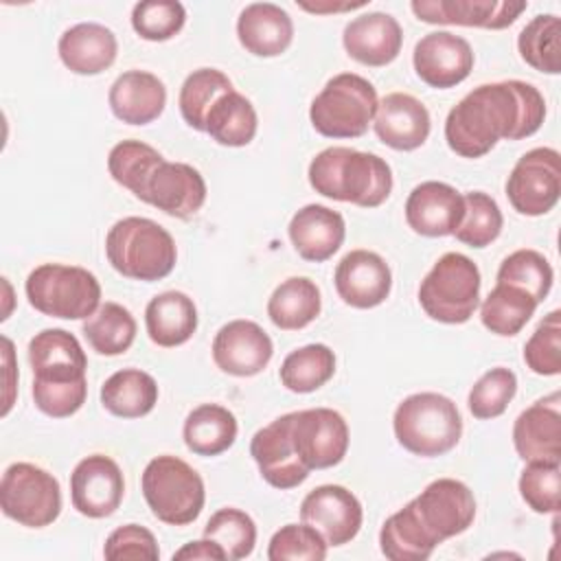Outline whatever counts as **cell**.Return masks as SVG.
Masks as SVG:
<instances>
[{"instance_id":"obj_53","label":"cell","mask_w":561,"mask_h":561,"mask_svg":"<svg viewBox=\"0 0 561 561\" xmlns=\"http://www.w3.org/2000/svg\"><path fill=\"white\" fill-rule=\"evenodd\" d=\"M300 9L305 11H311V13H340V11H353V9H362L366 7V2H342V4H335V2H316V4H309V2H298Z\"/></svg>"},{"instance_id":"obj_22","label":"cell","mask_w":561,"mask_h":561,"mask_svg":"<svg viewBox=\"0 0 561 561\" xmlns=\"http://www.w3.org/2000/svg\"><path fill=\"white\" fill-rule=\"evenodd\" d=\"M526 2L515 0H414L410 9L427 24H458L480 28H506L524 11Z\"/></svg>"},{"instance_id":"obj_38","label":"cell","mask_w":561,"mask_h":561,"mask_svg":"<svg viewBox=\"0 0 561 561\" xmlns=\"http://www.w3.org/2000/svg\"><path fill=\"white\" fill-rule=\"evenodd\" d=\"M335 373V353L327 344H305L280 364V383L289 392L307 394L322 388Z\"/></svg>"},{"instance_id":"obj_37","label":"cell","mask_w":561,"mask_h":561,"mask_svg":"<svg viewBox=\"0 0 561 561\" xmlns=\"http://www.w3.org/2000/svg\"><path fill=\"white\" fill-rule=\"evenodd\" d=\"M85 340L99 355H123L136 340V320L118 302H103L81 327Z\"/></svg>"},{"instance_id":"obj_27","label":"cell","mask_w":561,"mask_h":561,"mask_svg":"<svg viewBox=\"0 0 561 561\" xmlns=\"http://www.w3.org/2000/svg\"><path fill=\"white\" fill-rule=\"evenodd\" d=\"M107 103L118 121L127 125H147L164 112L167 88L153 72L127 70L112 83Z\"/></svg>"},{"instance_id":"obj_28","label":"cell","mask_w":561,"mask_h":561,"mask_svg":"<svg viewBox=\"0 0 561 561\" xmlns=\"http://www.w3.org/2000/svg\"><path fill=\"white\" fill-rule=\"evenodd\" d=\"M237 37L254 57H278L294 39V22L274 2H252L237 18Z\"/></svg>"},{"instance_id":"obj_40","label":"cell","mask_w":561,"mask_h":561,"mask_svg":"<svg viewBox=\"0 0 561 561\" xmlns=\"http://www.w3.org/2000/svg\"><path fill=\"white\" fill-rule=\"evenodd\" d=\"M230 90H234L232 81L221 70H217V68L193 70L184 79V83L180 88V96H178L180 114L186 121V125L197 131H204L208 110L221 94H226Z\"/></svg>"},{"instance_id":"obj_26","label":"cell","mask_w":561,"mask_h":561,"mask_svg":"<svg viewBox=\"0 0 561 561\" xmlns=\"http://www.w3.org/2000/svg\"><path fill=\"white\" fill-rule=\"evenodd\" d=\"M287 232L298 256L322 263L342 248L346 224L337 210L322 204H307L294 213Z\"/></svg>"},{"instance_id":"obj_51","label":"cell","mask_w":561,"mask_h":561,"mask_svg":"<svg viewBox=\"0 0 561 561\" xmlns=\"http://www.w3.org/2000/svg\"><path fill=\"white\" fill-rule=\"evenodd\" d=\"M173 559H178V561H208V559L210 561H226L228 557H226L224 548L217 541L204 537V539L184 543L180 550L173 552Z\"/></svg>"},{"instance_id":"obj_20","label":"cell","mask_w":561,"mask_h":561,"mask_svg":"<svg viewBox=\"0 0 561 561\" xmlns=\"http://www.w3.org/2000/svg\"><path fill=\"white\" fill-rule=\"evenodd\" d=\"M337 296L355 309L379 307L392 289V272L373 250H351L333 274Z\"/></svg>"},{"instance_id":"obj_52","label":"cell","mask_w":561,"mask_h":561,"mask_svg":"<svg viewBox=\"0 0 561 561\" xmlns=\"http://www.w3.org/2000/svg\"><path fill=\"white\" fill-rule=\"evenodd\" d=\"M2 351H4V368H7V381H4V408H2V416L9 414L11 405H13V390H15V383L11 381V375H13V342L9 337H2Z\"/></svg>"},{"instance_id":"obj_36","label":"cell","mask_w":561,"mask_h":561,"mask_svg":"<svg viewBox=\"0 0 561 561\" xmlns=\"http://www.w3.org/2000/svg\"><path fill=\"white\" fill-rule=\"evenodd\" d=\"M535 309L537 302L530 294L515 285L495 283V287L489 291L480 307V320L491 333L511 337L526 327Z\"/></svg>"},{"instance_id":"obj_32","label":"cell","mask_w":561,"mask_h":561,"mask_svg":"<svg viewBox=\"0 0 561 561\" xmlns=\"http://www.w3.org/2000/svg\"><path fill=\"white\" fill-rule=\"evenodd\" d=\"M237 416L219 403H202L188 412L182 438L184 445L197 456H219L237 440Z\"/></svg>"},{"instance_id":"obj_11","label":"cell","mask_w":561,"mask_h":561,"mask_svg":"<svg viewBox=\"0 0 561 561\" xmlns=\"http://www.w3.org/2000/svg\"><path fill=\"white\" fill-rule=\"evenodd\" d=\"M561 195V158L552 147L526 151L506 180L511 206L526 217L550 213Z\"/></svg>"},{"instance_id":"obj_12","label":"cell","mask_w":561,"mask_h":561,"mask_svg":"<svg viewBox=\"0 0 561 561\" xmlns=\"http://www.w3.org/2000/svg\"><path fill=\"white\" fill-rule=\"evenodd\" d=\"M291 445L309 469H329L348 451V425L337 410L309 408L291 412Z\"/></svg>"},{"instance_id":"obj_18","label":"cell","mask_w":561,"mask_h":561,"mask_svg":"<svg viewBox=\"0 0 561 561\" xmlns=\"http://www.w3.org/2000/svg\"><path fill=\"white\" fill-rule=\"evenodd\" d=\"M140 202L171 217L188 219L206 202V182L195 167L162 160L149 175Z\"/></svg>"},{"instance_id":"obj_48","label":"cell","mask_w":561,"mask_h":561,"mask_svg":"<svg viewBox=\"0 0 561 561\" xmlns=\"http://www.w3.org/2000/svg\"><path fill=\"white\" fill-rule=\"evenodd\" d=\"M327 539L309 524L280 526L267 546L270 561H322L327 557Z\"/></svg>"},{"instance_id":"obj_7","label":"cell","mask_w":561,"mask_h":561,"mask_svg":"<svg viewBox=\"0 0 561 561\" xmlns=\"http://www.w3.org/2000/svg\"><path fill=\"white\" fill-rule=\"evenodd\" d=\"M140 486L151 513L169 526L195 522L206 502L202 476L186 460L171 454L147 462Z\"/></svg>"},{"instance_id":"obj_14","label":"cell","mask_w":561,"mask_h":561,"mask_svg":"<svg viewBox=\"0 0 561 561\" xmlns=\"http://www.w3.org/2000/svg\"><path fill=\"white\" fill-rule=\"evenodd\" d=\"M123 471L116 460L105 454L85 456L70 473L72 506L90 519H103L114 515L123 502Z\"/></svg>"},{"instance_id":"obj_5","label":"cell","mask_w":561,"mask_h":561,"mask_svg":"<svg viewBox=\"0 0 561 561\" xmlns=\"http://www.w3.org/2000/svg\"><path fill=\"white\" fill-rule=\"evenodd\" d=\"M392 430L403 449L414 456L434 458L458 445L462 416L449 397L440 392H414L397 405Z\"/></svg>"},{"instance_id":"obj_1","label":"cell","mask_w":561,"mask_h":561,"mask_svg":"<svg viewBox=\"0 0 561 561\" xmlns=\"http://www.w3.org/2000/svg\"><path fill=\"white\" fill-rule=\"evenodd\" d=\"M543 118L546 101L535 85L519 79L482 83L449 110L445 140L462 158H482L497 140L533 136Z\"/></svg>"},{"instance_id":"obj_23","label":"cell","mask_w":561,"mask_h":561,"mask_svg":"<svg viewBox=\"0 0 561 561\" xmlns=\"http://www.w3.org/2000/svg\"><path fill=\"white\" fill-rule=\"evenodd\" d=\"M561 397L552 392L526 408L513 425V445L524 462H561Z\"/></svg>"},{"instance_id":"obj_43","label":"cell","mask_w":561,"mask_h":561,"mask_svg":"<svg viewBox=\"0 0 561 561\" xmlns=\"http://www.w3.org/2000/svg\"><path fill=\"white\" fill-rule=\"evenodd\" d=\"M462 197H465V217L456 228L454 237L460 243L471 248L491 245L500 237L504 226V217L497 202L482 191H469Z\"/></svg>"},{"instance_id":"obj_15","label":"cell","mask_w":561,"mask_h":561,"mask_svg":"<svg viewBox=\"0 0 561 561\" xmlns=\"http://www.w3.org/2000/svg\"><path fill=\"white\" fill-rule=\"evenodd\" d=\"M300 519L313 526L329 546H344L357 537L364 522V508L346 486L320 484L305 495Z\"/></svg>"},{"instance_id":"obj_42","label":"cell","mask_w":561,"mask_h":561,"mask_svg":"<svg viewBox=\"0 0 561 561\" xmlns=\"http://www.w3.org/2000/svg\"><path fill=\"white\" fill-rule=\"evenodd\" d=\"M495 278L497 283H506L524 289L539 305L546 300V296L552 289L554 272L550 261L541 252L524 248V250H515L500 263Z\"/></svg>"},{"instance_id":"obj_16","label":"cell","mask_w":561,"mask_h":561,"mask_svg":"<svg viewBox=\"0 0 561 561\" xmlns=\"http://www.w3.org/2000/svg\"><path fill=\"white\" fill-rule=\"evenodd\" d=\"M416 77L430 88L447 90L462 83L473 70L471 44L449 31L423 35L412 53Z\"/></svg>"},{"instance_id":"obj_34","label":"cell","mask_w":561,"mask_h":561,"mask_svg":"<svg viewBox=\"0 0 561 561\" xmlns=\"http://www.w3.org/2000/svg\"><path fill=\"white\" fill-rule=\"evenodd\" d=\"M322 309L318 285L307 276L283 280L267 300V316L283 331H298L311 324Z\"/></svg>"},{"instance_id":"obj_47","label":"cell","mask_w":561,"mask_h":561,"mask_svg":"<svg viewBox=\"0 0 561 561\" xmlns=\"http://www.w3.org/2000/svg\"><path fill=\"white\" fill-rule=\"evenodd\" d=\"M186 22V9L175 0H147L131 9V26L147 42H167L175 37Z\"/></svg>"},{"instance_id":"obj_46","label":"cell","mask_w":561,"mask_h":561,"mask_svg":"<svg viewBox=\"0 0 561 561\" xmlns=\"http://www.w3.org/2000/svg\"><path fill=\"white\" fill-rule=\"evenodd\" d=\"M519 495L530 511L539 515L557 513L561 502V467L559 462H526L519 476Z\"/></svg>"},{"instance_id":"obj_44","label":"cell","mask_w":561,"mask_h":561,"mask_svg":"<svg viewBox=\"0 0 561 561\" xmlns=\"http://www.w3.org/2000/svg\"><path fill=\"white\" fill-rule=\"evenodd\" d=\"M204 537L217 541L230 561L245 559L252 554L256 543V524L254 519L234 506L219 508L210 515L204 526Z\"/></svg>"},{"instance_id":"obj_29","label":"cell","mask_w":561,"mask_h":561,"mask_svg":"<svg viewBox=\"0 0 561 561\" xmlns=\"http://www.w3.org/2000/svg\"><path fill=\"white\" fill-rule=\"evenodd\" d=\"M61 64L75 75H101L116 61V35L99 22H79L57 42Z\"/></svg>"},{"instance_id":"obj_39","label":"cell","mask_w":561,"mask_h":561,"mask_svg":"<svg viewBox=\"0 0 561 561\" xmlns=\"http://www.w3.org/2000/svg\"><path fill=\"white\" fill-rule=\"evenodd\" d=\"M519 57L546 75L561 72V20L554 13L533 18L517 37Z\"/></svg>"},{"instance_id":"obj_33","label":"cell","mask_w":561,"mask_h":561,"mask_svg":"<svg viewBox=\"0 0 561 561\" xmlns=\"http://www.w3.org/2000/svg\"><path fill=\"white\" fill-rule=\"evenodd\" d=\"M438 541L419 519L412 500L392 513L379 530L381 554L390 561H425L436 550Z\"/></svg>"},{"instance_id":"obj_6","label":"cell","mask_w":561,"mask_h":561,"mask_svg":"<svg viewBox=\"0 0 561 561\" xmlns=\"http://www.w3.org/2000/svg\"><path fill=\"white\" fill-rule=\"evenodd\" d=\"M31 307L61 320L90 318L101 307L99 278L79 265L42 263L24 283Z\"/></svg>"},{"instance_id":"obj_30","label":"cell","mask_w":561,"mask_h":561,"mask_svg":"<svg viewBox=\"0 0 561 561\" xmlns=\"http://www.w3.org/2000/svg\"><path fill=\"white\" fill-rule=\"evenodd\" d=\"M147 335L162 348H173L193 337L197 331V307L184 291H162L147 302Z\"/></svg>"},{"instance_id":"obj_17","label":"cell","mask_w":561,"mask_h":561,"mask_svg":"<svg viewBox=\"0 0 561 561\" xmlns=\"http://www.w3.org/2000/svg\"><path fill=\"white\" fill-rule=\"evenodd\" d=\"M291 412L274 419L270 425L261 427L250 440V454L267 484L274 489H294L309 478V467L300 460L291 445L289 434Z\"/></svg>"},{"instance_id":"obj_10","label":"cell","mask_w":561,"mask_h":561,"mask_svg":"<svg viewBox=\"0 0 561 561\" xmlns=\"http://www.w3.org/2000/svg\"><path fill=\"white\" fill-rule=\"evenodd\" d=\"M0 508L26 528L50 526L61 513L59 480L33 462H13L0 480Z\"/></svg>"},{"instance_id":"obj_8","label":"cell","mask_w":561,"mask_h":561,"mask_svg":"<svg viewBox=\"0 0 561 561\" xmlns=\"http://www.w3.org/2000/svg\"><path fill=\"white\" fill-rule=\"evenodd\" d=\"M375 85L355 72L331 77L309 107L313 129L327 138H359L377 112Z\"/></svg>"},{"instance_id":"obj_50","label":"cell","mask_w":561,"mask_h":561,"mask_svg":"<svg viewBox=\"0 0 561 561\" xmlns=\"http://www.w3.org/2000/svg\"><path fill=\"white\" fill-rule=\"evenodd\" d=\"M103 557L110 561H121V559L156 561L160 557V548L149 528L140 524H125L110 533V537L105 539Z\"/></svg>"},{"instance_id":"obj_45","label":"cell","mask_w":561,"mask_h":561,"mask_svg":"<svg viewBox=\"0 0 561 561\" xmlns=\"http://www.w3.org/2000/svg\"><path fill=\"white\" fill-rule=\"evenodd\" d=\"M517 392V377L511 368L504 366H495L491 370H486L469 390L467 397V405L469 412L480 419H495L500 414L506 412L508 403L513 401Z\"/></svg>"},{"instance_id":"obj_35","label":"cell","mask_w":561,"mask_h":561,"mask_svg":"<svg viewBox=\"0 0 561 561\" xmlns=\"http://www.w3.org/2000/svg\"><path fill=\"white\" fill-rule=\"evenodd\" d=\"M254 105L237 90L221 94L206 114L204 131L224 147H245L256 136Z\"/></svg>"},{"instance_id":"obj_31","label":"cell","mask_w":561,"mask_h":561,"mask_svg":"<svg viewBox=\"0 0 561 561\" xmlns=\"http://www.w3.org/2000/svg\"><path fill=\"white\" fill-rule=\"evenodd\" d=\"M156 379L140 368H123L112 373L101 386L103 408L121 419L147 416L158 403Z\"/></svg>"},{"instance_id":"obj_3","label":"cell","mask_w":561,"mask_h":561,"mask_svg":"<svg viewBox=\"0 0 561 561\" xmlns=\"http://www.w3.org/2000/svg\"><path fill=\"white\" fill-rule=\"evenodd\" d=\"M309 184L316 193L362 208L381 206L392 191V169L377 153L351 147H327L309 162Z\"/></svg>"},{"instance_id":"obj_24","label":"cell","mask_w":561,"mask_h":561,"mask_svg":"<svg viewBox=\"0 0 561 561\" xmlns=\"http://www.w3.org/2000/svg\"><path fill=\"white\" fill-rule=\"evenodd\" d=\"M344 50L351 59L364 66L392 64L403 46V31L397 18L383 11H368L353 18L342 33Z\"/></svg>"},{"instance_id":"obj_41","label":"cell","mask_w":561,"mask_h":561,"mask_svg":"<svg viewBox=\"0 0 561 561\" xmlns=\"http://www.w3.org/2000/svg\"><path fill=\"white\" fill-rule=\"evenodd\" d=\"M162 153L142 140H121L107 153V171L116 184L131 191L138 199Z\"/></svg>"},{"instance_id":"obj_9","label":"cell","mask_w":561,"mask_h":561,"mask_svg":"<svg viewBox=\"0 0 561 561\" xmlns=\"http://www.w3.org/2000/svg\"><path fill=\"white\" fill-rule=\"evenodd\" d=\"M480 270L460 254H443L419 285V302L423 311L443 324L467 322L480 302Z\"/></svg>"},{"instance_id":"obj_4","label":"cell","mask_w":561,"mask_h":561,"mask_svg":"<svg viewBox=\"0 0 561 561\" xmlns=\"http://www.w3.org/2000/svg\"><path fill=\"white\" fill-rule=\"evenodd\" d=\"M105 256L125 278L162 280L178 261V248L167 228L147 217L118 219L105 237Z\"/></svg>"},{"instance_id":"obj_21","label":"cell","mask_w":561,"mask_h":561,"mask_svg":"<svg viewBox=\"0 0 561 561\" xmlns=\"http://www.w3.org/2000/svg\"><path fill=\"white\" fill-rule=\"evenodd\" d=\"M403 210L416 234L447 237L456 232L465 217V197L445 182L427 180L410 191Z\"/></svg>"},{"instance_id":"obj_13","label":"cell","mask_w":561,"mask_h":561,"mask_svg":"<svg viewBox=\"0 0 561 561\" xmlns=\"http://www.w3.org/2000/svg\"><path fill=\"white\" fill-rule=\"evenodd\" d=\"M412 506L438 543L465 533L476 519L473 491L456 478H438L430 482L412 500Z\"/></svg>"},{"instance_id":"obj_19","label":"cell","mask_w":561,"mask_h":561,"mask_svg":"<svg viewBox=\"0 0 561 561\" xmlns=\"http://www.w3.org/2000/svg\"><path fill=\"white\" fill-rule=\"evenodd\" d=\"M274 355L272 337L252 320H230L213 340V359L217 368L232 377H254Z\"/></svg>"},{"instance_id":"obj_2","label":"cell","mask_w":561,"mask_h":561,"mask_svg":"<svg viewBox=\"0 0 561 561\" xmlns=\"http://www.w3.org/2000/svg\"><path fill=\"white\" fill-rule=\"evenodd\" d=\"M35 408L53 419L81 410L88 397V357L79 340L64 329H44L28 342Z\"/></svg>"},{"instance_id":"obj_49","label":"cell","mask_w":561,"mask_h":561,"mask_svg":"<svg viewBox=\"0 0 561 561\" xmlns=\"http://www.w3.org/2000/svg\"><path fill=\"white\" fill-rule=\"evenodd\" d=\"M524 362L535 375L561 373V311H550L524 344Z\"/></svg>"},{"instance_id":"obj_25","label":"cell","mask_w":561,"mask_h":561,"mask_svg":"<svg viewBox=\"0 0 561 561\" xmlns=\"http://www.w3.org/2000/svg\"><path fill=\"white\" fill-rule=\"evenodd\" d=\"M373 129L390 149L412 151L427 140L432 121L427 107L416 96L390 92L377 103Z\"/></svg>"}]
</instances>
